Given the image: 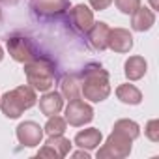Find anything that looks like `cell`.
<instances>
[{
    "label": "cell",
    "mask_w": 159,
    "mask_h": 159,
    "mask_svg": "<svg viewBox=\"0 0 159 159\" xmlns=\"http://www.w3.org/2000/svg\"><path fill=\"white\" fill-rule=\"evenodd\" d=\"M150 4H152V10H159V0H150Z\"/></svg>",
    "instance_id": "26"
},
{
    "label": "cell",
    "mask_w": 159,
    "mask_h": 159,
    "mask_svg": "<svg viewBox=\"0 0 159 159\" xmlns=\"http://www.w3.org/2000/svg\"><path fill=\"white\" fill-rule=\"evenodd\" d=\"M15 135H17V140L26 146V148H36L41 144L43 140V127L32 120H26V122H21L15 129Z\"/></svg>",
    "instance_id": "8"
},
{
    "label": "cell",
    "mask_w": 159,
    "mask_h": 159,
    "mask_svg": "<svg viewBox=\"0 0 159 159\" xmlns=\"http://www.w3.org/2000/svg\"><path fill=\"white\" fill-rule=\"evenodd\" d=\"M32 10L41 15V17H54V15H62L64 11H67L69 0H32Z\"/></svg>",
    "instance_id": "10"
},
{
    "label": "cell",
    "mask_w": 159,
    "mask_h": 159,
    "mask_svg": "<svg viewBox=\"0 0 159 159\" xmlns=\"http://www.w3.org/2000/svg\"><path fill=\"white\" fill-rule=\"evenodd\" d=\"M155 25V11L146 6H139L131 13V28L135 32H148Z\"/></svg>",
    "instance_id": "12"
},
{
    "label": "cell",
    "mask_w": 159,
    "mask_h": 159,
    "mask_svg": "<svg viewBox=\"0 0 159 159\" xmlns=\"http://www.w3.org/2000/svg\"><path fill=\"white\" fill-rule=\"evenodd\" d=\"M107 49H111L114 52H120V54L129 52L133 49V36H131V32L125 30V28H111Z\"/></svg>",
    "instance_id": "11"
},
{
    "label": "cell",
    "mask_w": 159,
    "mask_h": 159,
    "mask_svg": "<svg viewBox=\"0 0 159 159\" xmlns=\"http://www.w3.org/2000/svg\"><path fill=\"white\" fill-rule=\"evenodd\" d=\"M144 135L148 137V140L152 142H159V120H150L144 127Z\"/></svg>",
    "instance_id": "22"
},
{
    "label": "cell",
    "mask_w": 159,
    "mask_h": 159,
    "mask_svg": "<svg viewBox=\"0 0 159 159\" xmlns=\"http://www.w3.org/2000/svg\"><path fill=\"white\" fill-rule=\"evenodd\" d=\"M81 96L92 103H101L111 96L109 73L99 64H90L81 73Z\"/></svg>",
    "instance_id": "1"
},
{
    "label": "cell",
    "mask_w": 159,
    "mask_h": 159,
    "mask_svg": "<svg viewBox=\"0 0 159 159\" xmlns=\"http://www.w3.org/2000/svg\"><path fill=\"white\" fill-rule=\"evenodd\" d=\"M109 32H111V26L103 21L96 23L90 26L88 30V41L90 45L96 49V51H105L107 49V41H109Z\"/></svg>",
    "instance_id": "13"
},
{
    "label": "cell",
    "mask_w": 159,
    "mask_h": 159,
    "mask_svg": "<svg viewBox=\"0 0 159 159\" xmlns=\"http://www.w3.org/2000/svg\"><path fill=\"white\" fill-rule=\"evenodd\" d=\"M73 157H84V159H90V153H88V150H83L81 148V152H75V153H71Z\"/></svg>",
    "instance_id": "24"
},
{
    "label": "cell",
    "mask_w": 159,
    "mask_h": 159,
    "mask_svg": "<svg viewBox=\"0 0 159 159\" xmlns=\"http://www.w3.org/2000/svg\"><path fill=\"white\" fill-rule=\"evenodd\" d=\"M64 109V98L60 92H45L43 98H39V111L47 118L52 114H60Z\"/></svg>",
    "instance_id": "15"
},
{
    "label": "cell",
    "mask_w": 159,
    "mask_h": 159,
    "mask_svg": "<svg viewBox=\"0 0 159 159\" xmlns=\"http://www.w3.org/2000/svg\"><path fill=\"white\" fill-rule=\"evenodd\" d=\"M69 21L75 30L88 32L90 26L94 25V10L84 4H77V6L69 8Z\"/></svg>",
    "instance_id": "9"
},
{
    "label": "cell",
    "mask_w": 159,
    "mask_h": 159,
    "mask_svg": "<svg viewBox=\"0 0 159 159\" xmlns=\"http://www.w3.org/2000/svg\"><path fill=\"white\" fill-rule=\"evenodd\" d=\"M71 146H73V142L69 139H66L64 135H51L47 139V142L39 148L38 157L60 159V157H66L67 153H71Z\"/></svg>",
    "instance_id": "7"
},
{
    "label": "cell",
    "mask_w": 159,
    "mask_h": 159,
    "mask_svg": "<svg viewBox=\"0 0 159 159\" xmlns=\"http://www.w3.org/2000/svg\"><path fill=\"white\" fill-rule=\"evenodd\" d=\"M112 2L116 4V8L125 13V15H131L139 6H140V0H112Z\"/></svg>",
    "instance_id": "21"
},
{
    "label": "cell",
    "mask_w": 159,
    "mask_h": 159,
    "mask_svg": "<svg viewBox=\"0 0 159 159\" xmlns=\"http://www.w3.org/2000/svg\"><path fill=\"white\" fill-rule=\"evenodd\" d=\"M116 98L125 105H139L142 101V92L135 84H120L116 88Z\"/></svg>",
    "instance_id": "18"
},
{
    "label": "cell",
    "mask_w": 159,
    "mask_h": 159,
    "mask_svg": "<svg viewBox=\"0 0 159 159\" xmlns=\"http://www.w3.org/2000/svg\"><path fill=\"white\" fill-rule=\"evenodd\" d=\"M101 140H103L101 131L96 129V127H88V129H83V131H79V133L75 135L73 144L79 146V148H83V150H88V152H90V150L98 148V146L101 144Z\"/></svg>",
    "instance_id": "14"
},
{
    "label": "cell",
    "mask_w": 159,
    "mask_h": 159,
    "mask_svg": "<svg viewBox=\"0 0 159 159\" xmlns=\"http://www.w3.org/2000/svg\"><path fill=\"white\" fill-rule=\"evenodd\" d=\"M19 0H0V4H6V6H11V4H17Z\"/></svg>",
    "instance_id": "25"
},
{
    "label": "cell",
    "mask_w": 159,
    "mask_h": 159,
    "mask_svg": "<svg viewBox=\"0 0 159 159\" xmlns=\"http://www.w3.org/2000/svg\"><path fill=\"white\" fill-rule=\"evenodd\" d=\"M148 71V62L142 56H129L124 64V73L127 81H140Z\"/></svg>",
    "instance_id": "16"
},
{
    "label": "cell",
    "mask_w": 159,
    "mask_h": 159,
    "mask_svg": "<svg viewBox=\"0 0 159 159\" xmlns=\"http://www.w3.org/2000/svg\"><path fill=\"white\" fill-rule=\"evenodd\" d=\"M66 127H67L66 118H62L58 114H52V116H49V120H47V124L43 127V133H47L49 137L51 135H64Z\"/></svg>",
    "instance_id": "20"
},
{
    "label": "cell",
    "mask_w": 159,
    "mask_h": 159,
    "mask_svg": "<svg viewBox=\"0 0 159 159\" xmlns=\"http://www.w3.org/2000/svg\"><path fill=\"white\" fill-rule=\"evenodd\" d=\"M4 60V49H2V45H0V62Z\"/></svg>",
    "instance_id": "27"
},
{
    "label": "cell",
    "mask_w": 159,
    "mask_h": 159,
    "mask_svg": "<svg viewBox=\"0 0 159 159\" xmlns=\"http://www.w3.org/2000/svg\"><path fill=\"white\" fill-rule=\"evenodd\" d=\"M88 2H90L92 10H96V11H105V10L112 4V0H88Z\"/></svg>",
    "instance_id": "23"
},
{
    "label": "cell",
    "mask_w": 159,
    "mask_h": 159,
    "mask_svg": "<svg viewBox=\"0 0 159 159\" xmlns=\"http://www.w3.org/2000/svg\"><path fill=\"white\" fill-rule=\"evenodd\" d=\"M60 94L67 101L81 98V81L77 75H64V79L60 81Z\"/></svg>",
    "instance_id": "17"
},
{
    "label": "cell",
    "mask_w": 159,
    "mask_h": 159,
    "mask_svg": "<svg viewBox=\"0 0 159 159\" xmlns=\"http://www.w3.org/2000/svg\"><path fill=\"white\" fill-rule=\"evenodd\" d=\"M66 122L73 127H81V125H86L94 120V109L90 103L83 101L81 98L77 99H71L66 107Z\"/></svg>",
    "instance_id": "5"
},
{
    "label": "cell",
    "mask_w": 159,
    "mask_h": 159,
    "mask_svg": "<svg viewBox=\"0 0 159 159\" xmlns=\"http://www.w3.org/2000/svg\"><path fill=\"white\" fill-rule=\"evenodd\" d=\"M112 129H114V131H120V133H124V135H127L131 140H137L139 135H140V125H139L137 122L129 120V118H122V120L114 122V127H112Z\"/></svg>",
    "instance_id": "19"
},
{
    "label": "cell",
    "mask_w": 159,
    "mask_h": 159,
    "mask_svg": "<svg viewBox=\"0 0 159 159\" xmlns=\"http://www.w3.org/2000/svg\"><path fill=\"white\" fill-rule=\"evenodd\" d=\"M38 103V96L36 90L32 86H17L10 92H6L2 98H0V109H2L6 118H19L25 111L32 109Z\"/></svg>",
    "instance_id": "2"
},
{
    "label": "cell",
    "mask_w": 159,
    "mask_h": 159,
    "mask_svg": "<svg viewBox=\"0 0 159 159\" xmlns=\"http://www.w3.org/2000/svg\"><path fill=\"white\" fill-rule=\"evenodd\" d=\"M8 52L19 64H26V62H30V60H34L38 56L34 45L30 43V39H26L23 36H11V38H8Z\"/></svg>",
    "instance_id": "6"
},
{
    "label": "cell",
    "mask_w": 159,
    "mask_h": 159,
    "mask_svg": "<svg viewBox=\"0 0 159 159\" xmlns=\"http://www.w3.org/2000/svg\"><path fill=\"white\" fill-rule=\"evenodd\" d=\"M131 148H133V140L127 135L112 129L105 144L98 150V159H124L131 153Z\"/></svg>",
    "instance_id": "4"
},
{
    "label": "cell",
    "mask_w": 159,
    "mask_h": 159,
    "mask_svg": "<svg viewBox=\"0 0 159 159\" xmlns=\"http://www.w3.org/2000/svg\"><path fill=\"white\" fill-rule=\"evenodd\" d=\"M26 83L38 92H49L54 86V64L47 58L36 56L25 64Z\"/></svg>",
    "instance_id": "3"
}]
</instances>
